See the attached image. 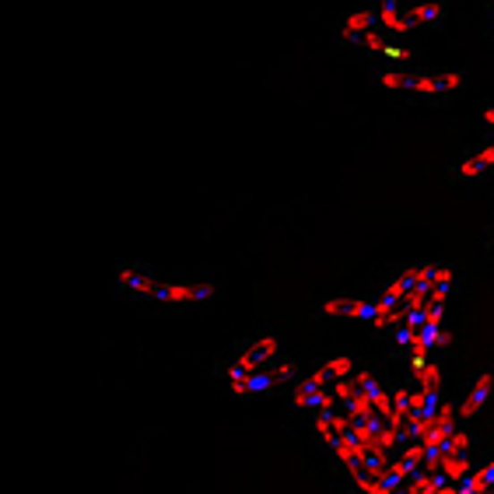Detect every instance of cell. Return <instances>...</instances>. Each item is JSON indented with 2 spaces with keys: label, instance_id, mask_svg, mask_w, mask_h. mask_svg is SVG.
Here are the masks:
<instances>
[{
  "label": "cell",
  "instance_id": "19",
  "mask_svg": "<svg viewBox=\"0 0 494 494\" xmlns=\"http://www.w3.org/2000/svg\"><path fill=\"white\" fill-rule=\"evenodd\" d=\"M274 386V375L270 371H256V375H249L246 379V393H263V389H270Z\"/></svg>",
  "mask_w": 494,
  "mask_h": 494
},
{
  "label": "cell",
  "instance_id": "3",
  "mask_svg": "<svg viewBox=\"0 0 494 494\" xmlns=\"http://www.w3.org/2000/svg\"><path fill=\"white\" fill-rule=\"evenodd\" d=\"M494 379L491 375H481L477 382H473V389H470V396L459 404V417H473V413L484 407V400H488V393H491Z\"/></svg>",
  "mask_w": 494,
  "mask_h": 494
},
{
  "label": "cell",
  "instance_id": "26",
  "mask_svg": "<svg viewBox=\"0 0 494 494\" xmlns=\"http://www.w3.org/2000/svg\"><path fill=\"white\" fill-rule=\"evenodd\" d=\"M439 494H459V484H442Z\"/></svg>",
  "mask_w": 494,
  "mask_h": 494
},
{
  "label": "cell",
  "instance_id": "25",
  "mask_svg": "<svg viewBox=\"0 0 494 494\" xmlns=\"http://www.w3.org/2000/svg\"><path fill=\"white\" fill-rule=\"evenodd\" d=\"M270 375H274V379H291L294 369H291L288 362H281V365H274V369H270Z\"/></svg>",
  "mask_w": 494,
  "mask_h": 494
},
{
  "label": "cell",
  "instance_id": "24",
  "mask_svg": "<svg viewBox=\"0 0 494 494\" xmlns=\"http://www.w3.org/2000/svg\"><path fill=\"white\" fill-rule=\"evenodd\" d=\"M413 336H417V329H411V327H400V329H396V344H400V347H411Z\"/></svg>",
  "mask_w": 494,
  "mask_h": 494
},
{
  "label": "cell",
  "instance_id": "6",
  "mask_svg": "<svg viewBox=\"0 0 494 494\" xmlns=\"http://www.w3.org/2000/svg\"><path fill=\"white\" fill-rule=\"evenodd\" d=\"M439 407H442V404H439V393H424V389H413L411 393L413 417H428V421H431V417L439 413Z\"/></svg>",
  "mask_w": 494,
  "mask_h": 494
},
{
  "label": "cell",
  "instance_id": "22",
  "mask_svg": "<svg viewBox=\"0 0 494 494\" xmlns=\"http://www.w3.org/2000/svg\"><path fill=\"white\" fill-rule=\"evenodd\" d=\"M446 294H449V285H431L428 288V302L431 305H446Z\"/></svg>",
  "mask_w": 494,
  "mask_h": 494
},
{
  "label": "cell",
  "instance_id": "2",
  "mask_svg": "<svg viewBox=\"0 0 494 494\" xmlns=\"http://www.w3.org/2000/svg\"><path fill=\"white\" fill-rule=\"evenodd\" d=\"M323 312L327 316H351V319H369L375 316V302H365V298H329L323 302Z\"/></svg>",
  "mask_w": 494,
  "mask_h": 494
},
{
  "label": "cell",
  "instance_id": "10",
  "mask_svg": "<svg viewBox=\"0 0 494 494\" xmlns=\"http://www.w3.org/2000/svg\"><path fill=\"white\" fill-rule=\"evenodd\" d=\"M413 379H417V389H424V393H439V386H442V369H439L435 362H428L421 371H413Z\"/></svg>",
  "mask_w": 494,
  "mask_h": 494
},
{
  "label": "cell",
  "instance_id": "8",
  "mask_svg": "<svg viewBox=\"0 0 494 494\" xmlns=\"http://www.w3.org/2000/svg\"><path fill=\"white\" fill-rule=\"evenodd\" d=\"M407 14H411L413 29H417V25H431V21L442 18V4H439V0H421V4H413Z\"/></svg>",
  "mask_w": 494,
  "mask_h": 494
},
{
  "label": "cell",
  "instance_id": "27",
  "mask_svg": "<svg viewBox=\"0 0 494 494\" xmlns=\"http://www.w3.org/2000/svg\"><path fill=\"white\" fill-rule=\"evenodd\" d=\"M491 494H494V484H491Z\"/></svg>",
  "mask_w": 494,
  "mask_h": 494
},
{
  "label": "cell",
  "instance_id": "16",
  "mask_svg": "<svg viewBox=\"0 0 494 494\" xmlns=\"http://www.w3.org/2000/svg\"><path fill=\"white\" fill-rule=\"evenodd\" d=\"M329 382H333V379H329V371L319 369V371H312L309 379H302V382H298V389H302V393H319V389H327Z\"/></svg>",
  "mask_w": 494,
  "mask_h": 494
},
{
  "label": "cell",
  "instance_id": "14",
  "mask_svg": "<svg viewBox=\"0 0 494 494\" xmlns=\"http://www.w3.org/2000/svg\"><path fill=\"white\" fill-rule=\"evenodd\" d=\"M484 168H488V162H484V155L477 151V155H470L466 162L456 168V175H459V179H477V175H481Z\"/></svg>",
  "mask_w": 494,
  "mask_h": 494
},
{
  "label": "cell",
  "instance_id": "1",
  "mask_svg": "<svg viewBox=\"0 0 494 494\" xmlns=\"http://www.w3.org/2000/svg\"><path fill=\"white\" fill-rule=\"evenodd\" d=\"M214 298V285H155L151 302H165V305H200Z\"/></svg>",
  "mask_w": 494,
  "mask_h": 494
},
{
  "label": "cell",
  "instance_id": "9",
  "mask_svg": "<svg viewBox=\"0 0 494 494\" xmlns=\"http://www.w3.org/2000/svg\"><path fill=\"white\" fill-rule=\"evenodd\" d=\"M249 354L260 362V365H267L270 358H277V351H281V344H277V336H260V340H252L246 347Z\"/></svg>",
  "mask_w": 494,
  "mask_h": 494
},
{
  "label": "cell",
  "instance_id": "21",
  "mask_svg": "<svg viewBox=\"0 0 494 494\" xmlns=\"http://www.w3.org/2000/svg\"><path fill=\"white\" fill-rule=\"evenodd\" d=\"M393 407H396L400 417H411V393H407V389H396V393H393Z\"/></svg>",
  "mask_w": 494,
  "mask_h": 494
},
{
  "label": "cell",
  "instance_id": "11",
  "mask_svg": "<svg viewBox=\"0 0 494 494\" xmlns=\"http://www.w3.org/2000/svg\"><path fill=\"white\" fill-rule=\"evenodd\" d=\"M456 421H459V411H456L453 404H442V407H439V413L431 417V424H435L439 431H446V435H453V431H456Z\"/></svg>",
  "mask_w": 494,
  "mask_h": 494
},
{
  "label": "cell",
  "instance_id": "20",
  "mask_svg": "<svg viewBox=\"0 0 494 494\" xmlns=\"http://www.w3.org/2000/svg\"><path fill=\"white\" fill-rule=\"evenodd\" d=\"M404 459L411 463L413 470H417V466H424V459H428V446H424V442H411V446L404 449Z\"/></svg>",
  "mask_w": 494,
  "mask_h": 494
},
{
  "label": "cell",
  "instance_id": "7",
  "mask_svg": "<svg viewBox=\"0 0 494 494\" xmlns=\"http://www.w3.org/2000/svg\"><path fill=\"white\" fill-rule=\"evenodd\" d=\"M344 411L351 413L354 421H371V417H379V413H375V404H371V393H365V389H358V393L344 404Z\"/></svg>",
  "mask_w": 494,
  "mask_h": 494
},
{
  "label": "cell",
  "instance_id": "15",
  "mask_svg": "<svg viewBox=\"0 0 494 494\" xmlns=\"http://www.w3.org/2000/svg\"><path fill=\"white\" fill-rule=\"evenodd\" d=\"M329 393H333V396H336V404L344 407V404H347V400L358 393V382H354V375H351V379H336V382L329 386Z\"/></svg>",
  "mask_w": 494,
  "mask_h": 494
},
{
  "label": "cell",
  "instance_id": "13",
  "mask_svg": "<svg viewBox=\"0 0 494 494\" xmlns=\"http://www.w3.org/2000/svg\"><path fill=\"white\" fill-rule=\"evenodd\" d=\"M323 369H327V371H329V379L336 382V379H351V375H354V362L340 354V358H329Z\"/></svg>",
  "mask_w": 494,
  "mask_h": 494
},
{
  "label": "cell",
  "instance_id": "4",
  "mask_svg": "<svg viewBox=\"0 0 494 494\" xmlns=\"http://www.w3.org/2000/svg\"><path fill=\"white\" fill-rule=\"evenodd\" d=\"M294 404H298V407H309V411H316V413L336 411V396H333L329 389H319V393H302V389H294Z\"/></svg>",
  "mask_w": 494,
  "mask_h": 494
},
{
  "label": "cell",
  "instance_id": "28",
  "mask_svg": "<svg viewBox=\"0 0 494 494\" xmlns=\"http://www.w3.org/2000/svg\"><path fill=\"white\" fill-rule=\"evenodd\" d=\"M491 11H494V4H491Z\"/></svg>",
  "mask_w": 494,
  "mask_h": 494
},
{
  "label": "cell",
  "instance_id": "12",
  "mask_svg": "<svg viewBox=\"0 0 494 494\" xmlns=\"http://www.w3.org/2000/svg\"><path fill=\"white\" fill-rule=\"evenodd\" d=\"M400 442H407V435L404 431H396V428H389V424H382L379 428V435H375V446L382 449V453H389L393 446H400Z\"/></svg>",
  "mask_w": 494,
  "mask_h": 494
},
{
  "label": "cell",
  "instance_id": "23",
  "mask_svg": "<svg viewBox=\"0 0 494 494\" xmlns=\"http://www.w3.org/2000/svg\"><path fill=\"white\" fill-rule=\"evenodd\" d=\"M424 316H428V327H442V316H446V305H428V309H424Z\"/></svg>",
  "mask_w": 494,
  "mask_h": 494
},
{
  "label": "cell",
  "instance_id": "17",
  "mask_svg": "<svg viewBox=\"0 0 494 494\" xmlns=\"http://www.w3.org/2000/svg\"><path fill=\"white\" fill-rule=\"evenodd\" d=\"M371 404H375V413H379L382 421H389V417L396 413V407H393V393H386V389H379V393L371 396Z\"/></svg>",
  "mask_w": 494,
  "mask_h": 494
},
{
  "label": "cell",
  "instance_id": "5",
  "mask_svg": "<svg viewBox=\"0 0 494 494\" xmlns=\"http://www.w3.org/2000/svg\"><path fill=\"white\" fill-rule=\"evenodd\" d=\"M470 473H473V466H470V459H466V453L442 456V477H446L449 484H463V481H466Z\"/></svg>",
  "mask_w": 494,
  "mask_h": 494
},
{
  "label": "cell",
  "instance_id": "18",
  "mask_svg": "<svg viewBox=\"0 0 494 494\" xmlns=\"http://www.w3.org/2000/svg\"><path fill=\"white\" fill-rule=\"evenodd\" d=\"M466 449H470V435H466V431H453V435L446 439V446H442V453L446 456L466 453Z\"/></svg>",
  "mask_w": 494,
  "mask_h": 494
}]
</instances>
